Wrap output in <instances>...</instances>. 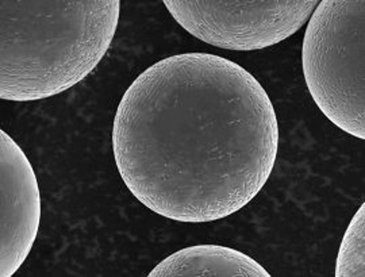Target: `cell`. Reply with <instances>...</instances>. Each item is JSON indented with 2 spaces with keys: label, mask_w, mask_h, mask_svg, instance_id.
Returning a JSON list of instances; mask_svg holds the SVG:
<instances>
[{
  "label": "cell",
  "mask_w": 365,
  "mask_h": 277,
  "mask_svg": "<svg viewBox=\"0 0 365 277\" xmlns=\"http://www.w3.org/2000/svg\"><path fill=\"white\" fill-rule=\"evenodd\" d=\"M119 0H1L0 98H52L86 79L117 33Z\"/></svg>",
  "instance_id": "2"
},
{
  "label": "cell",
  "mask_w": 365,
  "mask_h": 277,
  "mask_svg": "<svg viewBox=\"0 0 365 277\" xmlns=\"http://www.w3.org/2000/svg\"><path fill=\"white\" fill-rule=\"evenodd\" d=\"M149 277H271L248 254L220 245L184 248L163 260Z\"/></svg>",
  "instance_id": "6"
},
{
  "label": "cell",
  "mask_w": 365,
  "mask_h": 277,
  "mask_svg": "<svg viewBox=\"0 0 365 277\" xmlns=\"http://www.w3.org/2000/svg\"><path fill=\"white\" fill-rule=\"evenodd\" d=\"M42 202L31 162L0 130V276L22 266L38 234Z\"/></svg>",
  "instance_id": "5"
},
{
  "label": "cell",
  "mask_w": 365,
  "mask_h": 277,
  "mask_svg": "<svg viewBox=\"0 0 365 277\" xmlns=\"http://www.w3.org/2000/svg\"><path fill=\"white\" fill-rule=\"evenodd\" d=\"M336 277H365V204L360 206L342 238Z\"/></svg>",
  "instance_id": "7"
},
{
  "label": "cell",
  "mask_w": 365,
  "mask_h": 277,
  "mask_svg": "<svg viewBox=\"0 0 365 277\" xmlns=\"http://www.w3.org/2000/svg\"><path fill=\"white\" fill-rule=\"evenodd\" d=\"M315 105L342 132L365 140V0H322L302 45Z\"/></svg>",
  "instance_id": "3"
},
{
  "label": "cell",
  "mask_w": 365,
  "mask_h": 277,
  "mask_svg": "<svg viewBox=\"0 0 365 277\" xmlns=\"http://www.w3.org/2000/svg\"><path fill=\"white\" fill-rule=\"evenodd\" d=\"M172 18L212 46L252 52L280 43L304 26L318 0H165Z\"/></svg>",
  "instance_id": "4"
},
{
  "label": "cell",
  "mask_w": 365,
  "mask_h": 277,
  "mask_svg": "<svg viewBox=\"0 0 365 277\" xmlns=\"http://www.w3.org/2000/svg\"><path fill=\"white\" fill-rule=\"evenodd\" d=\"M269 95L235 61L170 56L131 83L115 113L113 150L133 197L164 218L230 216L269 180L279 152Z\"/></svg>",
  "instance_id": "1"
}]
</instances>
